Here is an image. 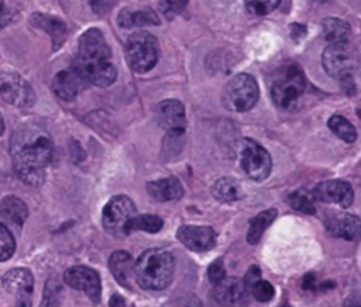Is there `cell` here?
<instances>
[{
  "instance_id": "603a6c76",
  "label": "cell",
  "mask_w": 361,
  "mask_h": 307,
  "mask_svg": "<svg viewBox=\"0 0 361 307\" xmlns=\"http://www.w3.org/2000/svg\"><path fill=\"white\" fill-rule=\"evenodd\" d=\"M117 23L121 28H134V27H145V25H158L159 18L155 11L151 8H123L118 13Z\"/></svg>"
},
{
  "instance_id": "e575fe53",
  "label": "cell",
  "mask_w": 361,
  "mask_h": 307,
  "mask_svg": "<svg viewBox=\"0 0 361 307\" xmlns=\"http://www.w3.org/2000/svg\"><path fill=\"white\" fill-rule=\"evenodd\" d=\"M188 1L189 0H159V11L166 20H172L183 11Z\"/></svg>"
},
{
  "instance_id": "d4e9b609",
  "label": "cell",
  "mask_w": 361,
  "mask_h": 307,
  "mask_svg": "<svg viewBox=\"0 0 361 307\" xmlns=\"http://www.w3.org/2000/svg\"><path fill=\"white\" fill-rule=\"evenodd\" d=\"M212 193H213L216 200L223 201V203L235 201V200H238L243 196L241 187H240L238 182L234 180L233 177H221V179H219L213 184Z\"/></svg>"
},
{
  "instance_id": "f546056e",
  "label": "cell",
  "mask_w": 361,
  "mask_h": 307,
  "mask_svg": "<svg viewBox=\"0 0 361 307\" xmlns=\"http://www.w3.org/2000/svg\"><path fill=\"white\" fill-rule=\"evenodd\" d=\"M164 227V220L158 215L154 214H141V215H135L130 225H128V231H145V232H158L161 231V228Z\"/></svg>"
},
{
  "instance_id": "7bdbcfd3",
  "label": "cell",
  "mask_w": 361,
  "mask_h": 307,
  "mask_svg": "<svg viewBox=\"0 0 361 307\" xmlns=\"http://www.w3.org/2000/svg\"><path fill=\"white\" fill-rule=\"evenodd\" d=\"M345 307H361V293L348 297V300L345 301Z\"/></svg>"
},
{
  "instance_id": "6da1fadb",
  "label": "cell",
  "mask_w": 361,
  "mask_h": 307,
  "mask_svg": "<svg viewBox=\"0 0 361 307\" xmlns=\"http://www.w3.org/2000/svg\"><path fill=\"white\" fill-rule=\"evenodd\" d=\"M10 155L17 176L28 186H41L54 155L52 139L39 127H20L10 138Z\"/></svg>"
},
{
  "instance_id": "f35d334b",
  "label": "cell",
  "mask_w": 361,
  "mask_h": 307,
  "mask_svg": "<svg viewBox=\"0 0 361 307\" xmlns=\"http://www.w3.org/2000/svg\"><path fill=\"white\" fill-rule=\"evenodd\" d=\"M89 4L96 14H104L110 8L111 0H89Z\"/></svg>"
},
{
  "instance_id": "8fae6325",
  "label": "cell",
  "mask_w": 361,
  "mask_h": 307,
  "mask_svg": "<svg viewBox=\"0 0 361 307\" xmlns=\"http://www.w3.org/2000/svg\"><path fill=\"white\" fill-rule=\"evenodd\" d=\"M4 290L16 297V307H31L34 276L28 268H14L1 277Z\"/></svg>"
},
{
  "instance_id": "ac0fdd59",
  "label": "cell",
  "mask_w": 361,
  "mask_h": 307,
  "mask_svg": "<svg viewBox=\"0 0 361 307\" xmlns=\"http://www.w3.org/2000/svg\"><path fill=\"white\" fill-rule=\"evenodd\" d=\"M326 230L331 237L355 241L361 235V220L353 214H337L326 220Z\"/></svg>"
},
{
  "instance_id": "4dcf8cb0",
  "label": "cell",
  "mask_w": 361,
  "mask_h": 307,
  "mask_svg": "<svg viewBox=\"0 0 361 307\" xmlns=\"http://www.w3.org/2000/svg\"><path fill=\"white\" fill-rule=\"evenodd\" d=\"M183 134H185V130L168 131L166 137L162 141V151L166 156H173L180 151L183 145V138H185Z\"/></svg>"
},
{
  "instance_id": "484cf974",
  "label": "cell",
  "mask_w": 361,
  "mask_h": 307,
  "mask_svg": "<svg viewBox=\"0 0 361 307\" xmlns=\"http://www.w3.org/2000/svg\"><path fill=\"white\" fill-rule=\"evenodd\" d=\"M322 27H323V35L330 44L348 41L351 28L345 21L336 17H330L322 21Z\"/></svg>"
},
{
  "instance_id": "74e56055",
  "label": "cell",
  "mask_w": 361,
  "mask_h": 307,
  "mask_svg": "<svg viewBox=\"0 0 361 307\" xmlns=\"http://www.w3.org/2000/svg\"><path fill=\"white\" fill-rule=\"evenodd\" d=\"M261 279V270H259V268L258 266H251L248 270H247V273H245V276H244V283H245V286L248 287V290L258 282Z\"/></svg>"
},
{
  "instance_id": "9a60e30c",
  "label": "cell",
  "mask_w": 361,
  "mask_h": 307,
  "mask_svg": "<svg viewBox=\"0 0 361 307\" xmlns=\"http://www.w3.org/2000/svg\"><path fill=\"white\" fill-rule=\"evenodd\" d=\"M176 237L180 244L193 252H204L216 245V232L207 225H182Z\"/></svg>"
},
{
  "instance_id": "e0dca14e",
  "label": "cell",
  "mask_w": 361,
  "mask_h": 307,
  "mask_svg": "<svg viewBox=\"0 0 361 307\" xmlns=\"http://www.w3.org/2000/svg\"><path fill=\"white\" fill-rule=\"evenodd\" d=\"M86 83L87 82L73 68H71L63 69L54 76L52 89L59 99L71 101L80 93L82 89H85Z\"/></svg>"
},
{
  "instance_id": "44dd1931",
  "label": "cell",
  "mask_w": 361,
  "mask_h": 307,
  "mask_svg": "<svg viewBox=\"0 0 361 307\" xmlns=\"http://www.w3.org/2000/svg\"><path fill=\"white\" fill-rule=\"evenodd\" d=\"M147 192L152 199L158 201L178 200L183 196V187L180 182L173 176L149 182L147 184Z\"/></svg>"
},
{
  "instance_id": "7402d4cb",
  "label": "cell",
  "mask_w": 361,
  "mask_h": 307,
  "mask_svg": "<svg viewBox=\"0 0 361 307\" xmlns=\"http://www.w3.org/2000/svg\"><path fill=\"white\" fill-rule=\"evenodd\" d=\"M109 268L114 279L123 287H130L131 275H134V261L126 251H116L109 258Z\"/></svg>"
},
{
  "instance_id": "3957f363",
  "label": "cell",
  "mask_w": 361,
  "mask_h": 307,
  "mask_svg": "<svg viewBox=\"0 0 361 307\" xmlns=\"http://www.w3.org/2000/svg\"><path fill=\"white\" fill-rule=\"evenodd\" d=\"M175 259L171 252L161 248L144 251L134 263V277L145 290H162L173 279Z\"/></svg>"
},
{
  "instance_id": "7c38bea8",
  "label": "cell",
  "mask_w": 361,
  "mask_h": 307,
  "mask_svg": "<svg viewBox=\"0 0 361 307\" xmlns=\"http://www.w3.org/2000/svg\"><path fill=\"white\" fill-rule=\"evenodd\" d=\"M63 282L75 289L83 292L93 303H99L102 297V280L99 273L83 265L72 266L65 270L63 273Z\"/></svg>"
},
{
  "instance_id": "5bb4252c",
  "label": "cell",
  "mask_w": 361,
  "mask_h": 307,
  "mask_svg": "<svg viewBox=\"0 0 361 307\" xmlns=\"http://www.w3.org/2000/svg\"><path fill=\"white\" fill-rule=\"evenodd\" d=\"M314 200L323 203H336L343 208H347L353 204L354 192L350 183L344 180H326L319 183L313 189Z\"/></svg>"
},
{
  "instance_id": "7a4b0ae2",
  "label": "cell",
  "mask_w": 361,
  "mask_h": 307,
  "mask_svg": "<svg viewBox=\"0 0 361 307\" xmlns=\"http://www.w3.org/2000/svg\"><path fill=\"white\" fill-rule=\"evenodd\" d=\"M72 68L87 83L99 87H107L116 80L117 69L111 62L110 46L100 30L89 28L80 35Z\"/></svg>"
},
{
  "instance_id": "8d00e7d4",
  "label": "cell",
  "mask_w": 361,
  "mask_h": 307,
  "mask_svg": "<svg viewBox=\"0 0 361 307\" xmlns=\"http://www.w3.org/2000/svg\"><path fill=\"white\" fill-rule=\"evenodd\" d=\"M14 17V10L6 3V0H0V28H4L11 23Z\"/></svg>"
},
{
  "instance_id": "c3c4849f",
  "label": "cell",
  "mask_w": 361,
  "mask_h": 307,
  "mask_svg": "<svg viewBox=\"0 0 361 307\" xmlns=\"http://www.w3.org/2000/svg\"><path fill=\"white\" fill-rule=\"evenodd\" d=\"M282 307H283V306H282Z\"/></svg>"
},
{
  "instance_id": "f1b7e54d",
  "label": "cell",
  "mask_w": 361,
  "mask_h": 307,
  "mask_svg": "<svg viewBox=\"0 0 361 307\" xmlns=\"http://www.w3.org/2000/svg\"><path fill=\"white\" fill-rule=\"evenodd\" d=\"M327 125L340 139H343L345 142H354L357 139V131H355L354 125L343 115H337V114L331 115L329 118Z\"/></svg>"
},
{
  "instance_id": "9c48e42d",
  "label": "cell",
  "mask_w": 361,
  "mask_h": 307,
  "mask_svg": "<svg viewBox=\"0 0 361 307\" xmlns=\"http://www.w3.org/2000/svg\"><path fill=\"white\" fill-rule=\"evenodd\" d=\"M240 163L245 175L255 182L265 180L272 168V161L268 151L251 138H244L241 141Z\"/></svg>"
},
{
  "instance_id": "d590c367",
  "label": "cell",
  "mask_w": 361,
  "mask_h": 307,
  "mask_svg": "<svg viewBox=\"0 0 361 307\" xmlns=\"http://www.w3.org/2000/svg\"><path fill=\"white\" fill-rule=\"evenodd\" d=\"M207 277H209V280L213 286L217 284L220 280H223L226 277V269H224V265H223L221 259H216L209 265Z\"/></svg>"
},
{
  "instance_id": "b9f144b4",
  "label": "cell",
  "mask_w": 361,
  "mask_h": 307,
  "mask_svg": "<svg viewBox=\"0 0 361 307\" xmlns=\"http://www.w3.org/2000/svg\"><path fill=\"white\" fill-rule=\"evenodd\" d=\"M109 307H126V301L120 294H113L109 300Z\"/></svg>"
},
{
  "instance_id": "ffe728a7",
  "label": "cell",
  "mask_w": 361,
  "mask_h": 307,
  "mask_svg": "<svg viewBox=\"0 0 361 307\" xmlns=\"http://www.w3.org/2000/svg\"><path fill=\"white\" fill-rule=\"evenodd\" d=\"M28 217L27 204L16 197L6 196L0 200V218L16 230H21Z\"/></svg>"
},
{
  "instance_id": "2e32d148",
  "label": "cell",
  "mask_w": 361,
  "mask_h": 307,
  "mask_svg": "<svg viewBox=\"0 0 361 307\" xmlns=\"http://www.w3.org/2000/svg\"><path fill=\"white\" fill-rule=\"evenodd\" d=\"M155 120L158 125L166 131L185 130L186 115L185 107L179 100H164L155 108Z\"/></svg>"
},
{
  "instance_id": "7dc6e473",
  "label": "cell",
  "mask_w": 361,
  "mask_h": 307,
  "mask_svg": "<svg viewBox=\"0 0 361 307\" xmlns=\"http://www.w3.org/2000/svg\"><path fill=\"white\" fill-rule=\"evenodd\" d=\"M221 307H226V306H221Z\"/></svg>"
},
{
  "instance_id": "4fadbf2b",
  "label": "cell",
  "mask_w": 361,
  "mask_h": 307,
  "mask_svg": "<svg viewBox=\"0 0 361 307\" xmlns=\"http://www.w3.org/2000/svg\"><path fill=\"white\" fill-rule=\"evenodd\" d=\"M248 287L243 279L224 277L213 287V299L226 307H243L248 303Z\"/></svg>"
},
{
  "instance_id": "83f0119b",
  "label": "cell",
  "mask_w": 361,
  "mask_h": 307,
  "mask_svg": "<svg viewBox=\"0 0 361 307\" xmlns=\"http://www.w3.org/2000/svg\"><path fill=\"white\" fill-rule=\"evenodd\" d=\"M63 299V287L56 277H49L44 286L39 307H59Z\"/></svg>"
},
{
  "instance_id": "f6af8a7d",
  "label": "cell",
  "mask_w": 361,
  "mask_h": 307,
  "mask_svg": "<svg viewBox=\"0 0 361 307\" xmlns=\"http://www.w3.org/2000/svg\"><path fill=\"white\" fill-rule=\"evenodd\" d=\"M4 132V120H3V115L0 113V135Z\"/></svg>"
},
{
  "instance_id": "30bf717a",
  "label": "cell",
  "mask_w": 361,
  "mask_h": 307,
  "mask_svg": "<svg viewBox=\"0 0 361 307\" xmlns=\"http://www.w3.org/2000/svg\"><path fill=\"white\" fill-rule=\"evenodd\" d=\"M0 97L16 107L27 108L35 103V92L31 84L17 73L0 75Z\"/></svg>"
},
{
  "instance_id": "ee69618b",
  "label": "cell",
  "mask_w": 361,
  "mask_h": 307,
  "mask_svg": "<svg viewBox=\"0 0 361 307\" xmlns=\"http://www.w3.org/2000/svg\"><path fill=\"white\" fill-rule=\"evenodd\" d=\"M183 307H202V301L196 296H190Z\"/></svg>"
},
{
  "instance_id": "cb8c5ba5",
  "label": "cell",
  "mask_w": 361,
  "mask_h": 307,
  "mask_svg": "<svg viewBox=\"0 0 361 307\" xmlns=\"http://www.w3.org/2000/svg\"><path fill=\"white\" fill-rule=\"evenodd\" d=\"M276 215H278V211L275 208H268V210H264L259 214H257L250 223V228H248V232H247L248 244H251V245L257 244L261 239L265 230L276 218Z\"/></svg>"
},
{
  "instance_id": "bcb514c9",
  "label": "cell",
  "mask_w": 361,
  "mask_h": 307,
  "mask_svg": "<svg viewBox=\"0 0 361 307\" xmlns=\"http://www.w3.org/2000/svg\"><path fill=\"white\" fill-rule=\"evenodd\" d=\"M358 114H360V117H361V110H358Z\"/></svg>"
},
{
  "instance_id": "ba28073f",
  "label": "cell",
  "mask_w": 361,
  "mask_h": 307,
  "mask_svg": "<svg viewBox=\"0 0 361 307\" xmlns=\"http://www.w3.org/2000/svg\"><path fill=\"white\" fill-rule=\"evenodd\" d=\"M322 62L326 73L340 80L347 75H353L358 69L360 55L355 46L348 41L333 42L324 49Z\"/></svg>"
},
{
  "instance_id": "4316f807",
  "label": "cell",
  "mask_w": 361,
  "mask_h": 307,
  "mask_svg": "<svg viewBox=\"0 0 361 307\" xmlns=\"http://www.w3.org/2000/svg\"><path fill=\"white\" fill-rule=\"evenodd\" d=\"M288 203L296 211H300V213H305V214H314L316 213L313 193L306 190V189H298V190L292 192L288 196Z\"/></svg>"
},
{
  "instance_id": "52a82bcc",
  "label": "cell",
  "mask_w": 361,
  "mask_h": 307,
  "mask_svg": "<svg viewBox=\"0 0 361 307\" xmlns=\"http://www.w3.org/2000/svg\"><path fill=\"white\" fill-rule=\"evenodd\" d=\"M135 215L137 208L133 200L124 194H118L106 203L102 213V224L110 235L124 238L130 234L128 225Z\"/></svg>"
},
{
  "instance_id": "d6a6232c",
  "label": "cell",
  "mask_w": 361,
  "mask_h": 307,
  "mask_svg": "<svg viewBox=\"0 0 361 307\" xmlns=\"http://www.w3.org/2000/svg\"><path fill=\"white\" fill-rule=\"evenodd\" d=\"M250 292H251V294L254 296V299H255L257 301H259V303H268V301H271V300L274 299V296H275V289H274V286H272L269 282L262 280V279H259V280L250 289Z\"/></svg>"
},
{
  "instance_id": "8992f818",
  "label": "cell",
  "mask_w": 361,
  "mask_h": 307,
  "mask_svg": "<svg viewBox=\"0 0 361 307\" xmlns=\"http://www.w3.org/2000/svg\"><path fill=\"white\" fill-rule=\"evenodd\" d=\"M259 97L257 80L248 73H238L226 84L223 104L227 110L243 113L252 108Z\"/></svg>"
},
{
  "instance_id": "5b68a950",
  "label": "cell",
  "mask_w": 361,
  "mask_h": 307,
  "mask_svg": "<svg viewBox=\"0 0 361 307\" xmlns=\"http://www.w3.org/2000/svg\"><path fill=\"white\" fill-rule=\"evenodd\" d=\"M305 87L306 79L300 66L289 65L272 84L271 94L274 103L282 110H293L298 107Z\"/></svg>"
},
{
  "instance_id": "277c9868",
  "label": "cell",
  "mask_w": 361,
  "mask_h": 307,
  "mask_svg": "<svg viewBox=\"0 0 361 307\" xmlns=\"http://www.w3.org/2000/svg\"><path fill=\"white\" fill-rule=\"evenodd\" d=\"M126 56L134 72L145 73L151 70L159 58L158 39L147 31L131 34L126 42Z\"/></svg>"
},
{
  "instance_id": "d6986e66",
  "label": "cell",
  "mask_w": 361,
  "mask_h": 307,
  "mask_svg": "<svg viewBox=\"0 0 361 307\" xmlns=\"http://www.w3.org/2000/svg\"><path fill=\"white\" fill-rule=\"evenodd\" d=\"M30 23L34 27L45 31L51 37L54 49H59L62 46V44L65 42L66 35H68V28H66V24L61 18L49 15V14L34 13L30 17Z\"/></svg>"
},
{
  "instance_id": "ab89813d",
  "label": "cell",
  "mask_w": 361,
  "mask_h": 307,
  "mask_svg": "<svg viewBox=\"0 0 361 307\" xmlns=\"http://www.w3.org/2000/svg\"><path fill=\"white\" fill-rule=\"evenodd\" d=\"M340 83H341L343 90H344L348 96H353V94L355 93V83H354L353 75H347V76L341 77V79H340Z\"/></svg>"
},
{
  "instance_id": "60d3db41",
  "label": "cell",
  "mask_w": 361,
  "mask_h": 307,
  "mask_svg": "<svg viewBox=\"0 0 361 307\" xmlns=\"http://www.w3.org/2000/svg\"><path fill=\"white\" fill-rule=\"evenodd\" d=\"M323 284L317 283L316 275L314 273H307L303 279V289L306 290H314V289H322Z\"/></svg>"
},
{
  "instance_id": "1f68e13d",
  "label": "cell",
  "mask_w": 361,
  "mask_h": 307,
  "mask_svg": "<svg viewBox=\"0 0 361 307\" xmlns=\"http://www.w3.org/2000/svg\"><path fill=\"white\" fill-rule=\"evenodd\" d=\"M16 249V241L11 231L4 223L0 221V262L7 261L13 256Z\"/></svg>"
},
{
  "instance_id": "836d02e7",
  "label": "cell",
  "mask_w": 361,
  "mask_h": 307,
  "mask_svg": "<svg viewBox=\"0 0 361 307\" xmlns=\"http://www.w3.org/2000/svg\"><path fill=\"white\" fill-rule=\"evenodd\" d=\"M245 7L255 15H265L274 11L281 0H244Z\"/></svg>"
}]
</instances>
